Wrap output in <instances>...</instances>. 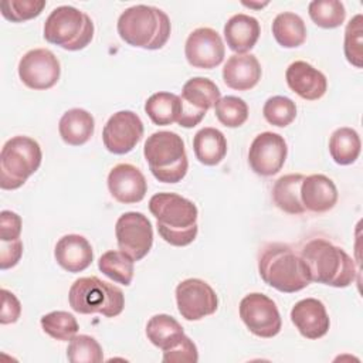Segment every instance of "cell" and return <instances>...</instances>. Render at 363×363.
Segmentation results:
<instances>
[{
    "instance_id": "cell-22",
    "label": "cell",
    "mask_w": 363,
    "mask_h": 363,
    "mask_svg": "<svg viewBox=\"0 0 363 363\" xmlns=\"http://www.w3.org/2000/svg\"><path fill=\"white\" fill-rule=\"evenodd\" d=\"M261 64L252 54H234L223 67L224 84L235 91L252 89L261 79Z\"/></svg>"
},
{
    "instance_id": "cell-40",
    "label": "cell",
    "mask_w": 363,
    "mask_h": 363,
    "mask_svg": "<svg viewBox=\"0 0 363 363\" xmlns=\"http://www.w3.org/2000/svg\"><path fill=\"white\" fill-rule=\"evenodd\" d=\"M21 228L23 221L17 213L11 210H3L0 213V241L20 240Z\"/></svg>"
},
{
    "instance_id": "cell-24",
    "label": "cell",
    "mask_w": 363,
    "mask_h": 363,
    "mask_svg": "<svg viewBox=\"0 0 363 363\" xmlns=\"http://www.w3.org/2000/svg\"><path fill=\"white\" fill-rule=\"evenodd\" d=\"M94 116L82 108L68 109L61 116L58 123V132L61 139L71 146H81L86 143L94 135Z\"/></svg>"
},
{
    "instance_id": "cell-37",
    "label": "cell",
    "mask_w": 363,
    "mask_h": 363,
    "mask_svg": "<svg viewBox=\"0 0 363 363\" xmlns=\"http://www.w3.org/2000/svg\"><path fill=\"white\" fill-rule=\"evenodd\" d=\"M362 37H363V17L356 14L350 18L345 30V43L343 51L346 60L356 68L363 65V50H362Z\"/></svg>"
},
{
    "instance_id": "cell-2",
    "label": "cell",
    "mask_w": 363,
    "mask_h": 363,
    "mask_svg": "<svg viewBox=\"0 0 363 363\" xmlns=\"http://www.w3.org/2000/svg\"><path fill=\"white\" fill-rule=\"evenodd\" d=\"M311 282L335 288H346L356 279V267L352 257L340 247L325 238H312L301 250Z\"/></svg>"
},
{
    "instance_id": "cell-26",
    "label": "cell",
    "mask_w": 363,
    "mask_h": 363,
    "mask_svg": "<svg viewBox=\"0 0 363 363\" xmlns=\"http://www.w3.org/2000/svg\"><path fill=\"white\" fill-rule=\"evenodd\" d=\"M301 173H289L281 176L272 187V200L275 206L288 214H303L306 210L301 201V184L303 180Z\"/></svg>"
},
{
    "instance_id": "cell-14",
    "label": "cell",
    "mask_w": 363,
    "mask_h": 363,
    "mask_svg": "<svg viewBox=\"0 0 363 363\" xmlns=\"http://www.w3.org/2000/svg\"><path fill=\"white\" fill-rule=\"evenodd\" d=\"M143 136V122L132 111L115 112L104 126L102 140L108 152L125 155L135 149Z\"/></svg>"
},
{
    "instance_id": "cell-8",
    "label": "cell",
    "mask_w": 363,
    "mask_h": 363,
    "mask_svg": "<svg viewBox=\"0 0 363 363\" xmlns=\"http://www.w3.org/2000/svg\"><path fill=\"white\" fill-rule=\"evenodd\" d=\"M43 160V152L37 140L28 136H13L0 153V187L16 190L34 174Z\"/></svg>"
},
{
    "instance_id": "cell-12",
    "label": "cell",
    "mask_w": 363,
    "mask_h": 363,
    "mask_svg": "<svg viewBox=\"0 0 363 363\" xmlns=\"http://www.w3.org/2000/svg\"><path fill=\"white\" fill-rule=\"evenodd\" d=\"M60 61L48 48L30 50L18 62V77L30 89L44 91L52 88L60 79Z\"/></svg>"
},
{
    "instance_id": "cell-30",
    "label": "cell",
    "mask_w": 363,
    "mask_h": 363,
    "mask_svg": "<svg viewBox=\"0 0 363 363\" xmlns=\"http://www.w3.org/2000/svg\"><path fill=\"white\" fill-rule=\"evenodd\" d=\"M360 136L352 128H337L329 138V153L335 163L340 166L354 163L360 155Z\"/></svg>"
},
{
    "instance_id": "cell-21",
    "label": "cell",
    "mask_w": 363,
    "mask_h": 363,
    "mask_svg": "<svg viewBox=\"0 0 363 363\" xmlns=\"http://www.w3.org/2000/svg\"><path fill=\"white\" fill-rule=\"evenodd\" d=\"M301 201L306 211L326 213L337 201V189L325 174L305 176L301 184Z\"/></svg>"
},
{
    "instance_id": "cell-10",
    "label": "cell",
    "mask_w": 363,
    "mask_h": 363,
    "mask_svg": "<svg viewBox=\"0 0 363 363\" xmlns=\"http://www.w3.org/2000/svg\"><path fill=\"white\" fill-rule=\"evenodd\" d=\"M118 247L133 261L147 255L153 244V227L149 218L139 211H128L119 216L115 224Z\"/></svg>"
},
{
    "instance_id": "cell-1",
    "label": "cell",
    "mask_w": 363,
    "mask_h": 363,
    "mask_svg": "<svg viewBox=\"0 0 363 363\" xmlns=\"http://www.w3.org/2000/svg\"><path fill=\"white\" fill-rule=\"evenodd\" d=\"M149 210L156 218L159 235L170 245L191 244L199 231L196 204L176 193H157L149 200Z\"/></svg>"
},
{
    "instance_id": "cell-13",
    "label": "cell",
    "mask_w": 363,
    "mask_h": 363,
    "mask_svg": "<svg viewBox=\"0 0 363 363\" xmlns=\"http://www.w3.org/2000/svg\"><path fill=\"white\" fill-rule=\"evenodd\" d=\"M176 303L186 320H200L217 311L218 298L206 281L187 278L176 286Z\"/></svg>"
},
{
    "instance_id": "cell-43",
    "label": "cell",
    "mask_w": 363,
    "mask_h": 363,
    "mask_svg": "<svg viewBox=\"0 0 363 363\" xmlns=\"http://www.w3.org/2000/svg\"><path fill=\"white\" fill-rule=\"evenodd\" d=\"M242 4L244 6H247V7H254V9H261V7H264V6H267L268 4V1H265V3H247V1H242Z\"/></svg>"
},
{
    "instance_id": "cell-9",
    "label": "cell",
    "mask_w": 363,
    "mask_h": 363,
    "mask_svg": "<svg viewBox=\"0 0 363 363\" xmlns=\"http://www.w3.org/2000/svg\"><path fill=\"white\" fill-rule=\"evenodd\" d=\"M220 98V89L211 79L204 77L190 78L182 88V113L177 123L183 128H194Z\"/></svg>"
},
{
    "instance_id": "cell-3",
    "label": "cell",
    "mask_w": 363,
    "mask_h": 363,
    "mask_svg": "<svg viewBox=\"0 0 363 363\" xmlns=\"http://www.w3.org/2000/svg\"><path fill=\"white\" fill-rule=\"evenodd\" d=\"M258 272L265 284L285 294L298 292L311 284L301 255L284 242H268L259 250Z\"/></svg>"
},
{
    "instance_id": "cell-20",
    "label": "cell",
    "mask_w": 363,
    "mask_h": 363,
    "mask_svg": "<svg viewBox=\"0 0 363 363\" xmlns=\"http://www.w3.org/2000/svg\"><path fill=\"white\" fill-rule=\"evenodd\" d=\"M57 264L68 272L85 271L94 261V251L89 241L79 234L61 237L54 248Z\"/></svg>"
},
{
    "instance_id": "cell-29",
    "label": "cell",
    "mask_w": 363,
    "mask_h": 363,
    "mask_svg": "<svg viewBox=\"0 0 363 363\" xmlns=\"http://www.w3.org/2000/svg\"><path fill=\"white\" fill-rule=\"evenodd\" d=\"M145 112L155 125H170L179 121L182 113V99L173 92H156L145 102Z\"/></svg>"
},
{
    "instance_id": "cell-27",
    "label": "cell",
    "mask_w": 363,
    "mask_h": 363,
    "mask_svg": "<svg viewBox=\"0 0 363 363\" xmlns=\"http://www.w3.org/2000/svg\"><path fill=\"white\" fill-rule=\"evenodd\" d=\"M183 326L170 315L157 313L146 323V336L162 352L176 346L184 336Z\"/></svg>"
},
{
    "instance_id": "cell-5",
    "label": "cell",
    "mask_w": 363,
    "mask_h": 363,
    "mask_svg": "<svg viewBox=\"0 0 363 363\" xmlns=\"http://www.w3.org/2000/svg\"><path fill=\"white\" fill-rule=\"evenodd\" d=\"M149 170L162 183H179L187 173L189 160L182 136L170 130L152 133L143 146Z\"/></svg>"
},
{
    "instance_id": "cell-41",
    "label": "cell",
    "mask_w": 363,
    "mask_h": 363,
    "mask_svg": "<svg viewBox=\"0 0 363 363\" xmlns=\"http://www.w3.org/2000/svg\"><path fill=\"white\" fill-rule=\"evenodd\" d=\"M1 294V315H0V323L1 325H9L14 323L18 320L21 315V303L17 299V296L3 288L0 291Z\"/></svg>"
},
{
    "instance_id": "cell-34",
    "label": "cell",
    "mask_w": 363,
    "mask_h": 363,
    "mask_svg": "<svg viewBox=\"0 0 363 363\" xmlns=\"http://www.w3.org/2000/svg\"><path fill=\"white\" fill-rule=\"evenodd\" d=\"M218 122L227 128H238L248 119V105L242 98L227 95L220 98L214 105Z\"/></svg>"
},
{
    "instance_id": "cell-4",
    "label": "cell",
    "mask_w": 363,
    "mask_h": 363,
    "mask_svg": "<svg viewBox=\"0 0 363 363\" xmlns=\"http://www.w3.org/2000/svg\"><path fill=\"white\" fill-rule=\"evenodd\" d=\"M116 28L119 37L126 44L143 50H159L167 43L172 24L163 10L136 4L122 11Z\"/></svg>"
},
{
    "instance_id": "cell-36",
    "label": "cell",
    "mask_w": 363,
    "mask_h": 363,
    "mask_svg": "<svg viewBox=\"0 0 363 363\" xmlns=\"http://www.w3.org/2000/svg\"><path fill=\"white\" fill-rule=\"evenodd\" d=\"M262 113L268 123L278 128H285L296 118V105L288 96L275 95L265 101Z\"/></svg>"
},
{
    "instance_id": "cell-38",
    "label": "cell",
    "mask_w": 363,
    "mask_h": 363,
    "mask_svg": "<svg viewBox=\"0 0 363 363\" xmlns=\"http://www.w3.org/2000/svg\"><path fill=\"white\" fill-rule=\"evenodd\" d=\"M45 4V0H3L0 3V10L6 20L21 23L40 16Z\"/></svg>"
},
{
    "instance_id": "cell-18",
    "label": "cell",
    "mask_w": 363,
    "mask_h": 363,
    "mask_svg": "<svg viewBox=\"0 0 363 363\" xmlns=\"http://www.w3.org/2000/svg\"><path fill=\"white\" fill-rule=\"evenodd\" d=\"M291 320L298 332L311 340L325 336L330 328V319L326 308L316 298L298 301L291 309Z\"/></svg>"
},
{
    "instance_id": "cell-17",
    "label": "cell",
    "mask_w": 363,
    "mask_h": 363,
    "mask_svg": "<svg viewBox=\"0 0 363 363\" xmlns=\"http://www.w3.org/2000/svg\"><path fill=\"white\" fill-rule=\"evenodd\" d=\"M108 189L116 201L133 204L143 200L147 191V182L136 166L119 163L108 174Z\"/></svg>"
},
{
    "instance_id": "cell-42",
    "label": "cell",
    "mask_w": 363,
    "mask_h": 363,
    "mask_svg": "<svg viewBox=\"0 0 363 363\" xmlns=\"http://www.w3.org/2000/svg\"><path fill=\"white\" fill-rule=\"evenodd\" d=\"M23 255V241H0V268L9 269L17 265Z\"/></svg>"
},
{
    "instance_id": "cell-6",
    "label": "cell",
    "mask_w": 363,
    "mask_h": 363,
    "mask_svg": "<svg viewBox=\"0 0 363 363\" xmlns=\"http://www.w3.org/2000/svg\"><path fill=\"white\" fill-rule=\"evenodd\" d=\"M68 302L78 313H101L106 318L118 316L125 308L122 289L98 277L78 278L69 288Z\"/></svg>"
},
{
    "instance_id": "cell-16",
    "label": "cell",
    "mask_w": 363,
    "mask_h": 363,
    "mask_svg": "<svg viewBox=\"0 0 363 363\" xmlns=\"http://www.w3.org/2000/svg\"><path fill=\"white\" fill-rule=\"evenodd\" d=\"M184 55L191 67L211 69L223 62L225 47L216 30L199 27L189 34L184 44Z\"/></svg>"
},
{
    "instance_id": "cell-33",
    "label": "cell",
    "mask_w": 363,
    "mask_h": 363,
    "mask_svg": "<svg viewBox=\"0 0 363 363\" xmlns=\"http://www.w3.org/2000/svg\"><path fill=\"white\" fill-rule=\"evenodd\" d=\"M43 330L55 340H71L79 329V325L72 313L65 311H52L40 319Z\"/></svg>"
},
{
    "instance_id": "cell-35",
    "label": "cell",
    "mask_w": 363,
    "mask_h": 363,
    "mask_svg": "<svg viewBox=\"0 0 363 363\" xmlns=\"http://www.w3.org/2000/svg\"><path fill=\"white\" fill-rule=\"evenodd\" d=\"M67 359L71 363H101L104 360V352L95 337L75 335L68 343Z\"/></svg>"
},
{
    "instance_id": "cell-28",
    "label": "cell",
    "mask_w": 363,
    "mask_h": 363,
    "mask_svg": "<svg viewBox=\"0 0 363 363\" xmlns=\"http://www.w3.org/2000/svg\"><path fill=\"white\" fill-rule=\"evenodd\" d=\"M274 38L284 48H296L306 40V27L301 16L284 11L279 13L271 26Z\"/></svg>"
},
{
    "instance_id": "cell-23",
    "label": "cell",
    "mask_w": 363,
    "mask_h": 363,
    "mask_svg": "<svg viewBox=\"0 0 363 363\" xmlns=\"http://www.w3.org/2000/svg\"><path fill=\"white\" fill-rule=\"evenodd\" d=\"M261 34L259 23L255 17L238 13L230 17L224 26V38L231 51L247 54L254 48Z\"/></svg>"
},
{
    "instance_id": "cell-15",
    "label": "cell",
    "mask_w": 363,
    "mask_h": 363,
    "mask_svg": "<svg viewBox=\"0 0 363 363\" xmlns=\"http://www.w3.org/2000/svg\"><path fill=\"white\" fill-rule=\"evenodd\" d=\"M288 155V146L279 133L262 132L254 138L248 150V163L254 173L268 177L277 174Z\"/></svg>"
},
{
    "instance_id": "cell-39",
    "label": "cell",
    "mask_w": 363,
    "mask_h": 363,
    "mask_svg": "<svg viewBox=\"0 0 363 363\" xmlns=\"http://www.w3.org/2000/svg\"><path fill=\"white\" fill-rule=\"evenodd\" d=\"M162 360L164 363H196L199 360L197 346L187 335H184L176 346L163 352Z\"/></svg>"
},
{
    "instance_id": "cell-31",
    "label": "cell",
    "mask_w": 363,
    "mask_h": 363,
    "mask_svg": "<svg viewBox=\"0 0 363 363\" xmlns=\"http://www.w3.org/2000/svg\"><path fill=\"white\" fill-rule=\"evenodd\" d=\"M98 268L112 281L128 286L133 279L135 261L121 250H111L99 257Z\"/></svg>"
},
{
    "instance_id": "cell-11",
    "label": "cell",
    "mask_w": 363,
    "mask_h": 363,
    "mask_svg": "<svg viewBox=\"0 0 363 363\" xmlns=\"http://www.w3.org/2000/svg\"><path fill=\"white\" fill-rule=\"evenodd\" d=\"M240 318L258 337H274L281 332L282 319L275 302L259 292L245 295L240 302Z\"/></svg>"
},
{
    "instance_id": "cell-7",
    "label": "cell",
    "mask_w": 363,
    "mask_h": 363,
    "mask_svg": "<svg viewBox=\"0 0 363 363\" xmlns=\"http://www.w3.org/2000/svg\"><path fill=\"white\" fill-rule=\"evenodd\" d=\"M94 30V23L86 13L74 6H60L47 17L43 35L50 44L78 51L92 41Z\"/></svg>"
},
{
    "instance_id": "cell-25",
    "label": "cell",
    "mask_w": 363,
    "mask_h": 363,
    "mask_svg": "<svg viewBox=\"0 0 363 363\" xmlns=\"http://www.w3.org/2000/svg\"><path fill=\"white\" fill-rule=\"evenodd\" d=\"M193 150L200 163L216 166L227 155L225 136L216 128H203L193 138Z\"/></svg>"
},
{
    "instance_id": "cell-32",
    "label": "cell",
    "mask_w": 363,
    "mask_h": 363,
    "mask_svg": "<svg viewBox=\"0 0 363 363\" xmlns=\"http://www.w3.org/2000/svg\"><path fill=\"white\" fill-rule=\"evenodd\" d=\"M308 13L320 28H336L346 18L345 4L339 0H313L308 6Z\"/></svg>"
},
{
    "instance_id": "cell-19",
    "label": "cell",
    "mask_w": 363,
    "mask_h": 363,
    "mask_svg": "<svg viewBox=\"0 0 363 363\" xmlns=\"http://www.w3.org/2000/svg\"><path fill=\"white\" fill-rule=\"evenodd\" d=\"M285 78L291 91L306 101L322 98L328 89L325 74L306 61L291 62L286 68Z\"/></svg>"
}]
</instances>
